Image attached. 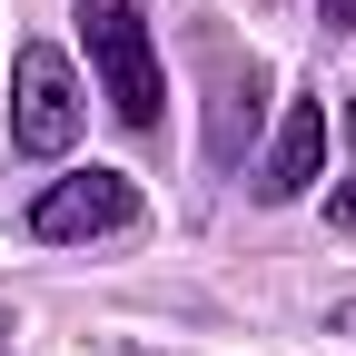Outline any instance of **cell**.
Listing matches in <instances>:
<instances>
[{"label": "cell", "instance_id": "9", "mask_svg": "<svg viewBox=\"0 0 356 356\" xmlns=\"http://www.w3.org/2000/svg\"><path fill=\"white\" fill-rule=\"evenodd\" d=\"M346 139H356V89H346Z\"/></svg>", "mask_w": 356, "mask_h": 356}, {"label": "cell", "instance_id": "7", "mask_svg": "<svg viewBox=\"0 0 356 356\" xmlns=\"http://www.w3.org/2000/svg\"><path fill=\"white\" fill-rule=\"evenodd\" d=\"M317 20L327 30H356V0H317Z\"/></svg>", "mask_w": 356, "mask_h": 356}, {"label": "cell", "instance_id": "8", "mask_svg": "<svg viewBox=\"0 0 356 356\" xmlns=\"http://www.w3.org/2000/svg\"><path fill=\"white\" fill-rule=\"evenodd\" d=\"M327 337H356V297H346V307H327Z\"/></svg>", "mask_w": 356, "mask_h": 356}, {"label": "cell", "instance_id": "5", "mask_svg": "<svg viewBox=\"0 0 356 356\" xmlns=\"http://www.w3.org/2000/svg\"><path fill=\"white\" fill-rule=\"evenodd\" d=\"M248 129H257V70H248V89H228V99H218V139H208V149H218V159H238V149H248Z\"/></svg>", "mask_w": 356, "mask_h": 356}, {"label": "cell", "instance_id": "1", "mask_svg": "<svg viewBox=\"0 0 356 356\" xmlns=\"http://www.w3.org/2000/svg\"><path fill=\"white\" fill-rule=\"evenodd\" d=\"M79 30H89V70H99L109 109H119L129 129H159L168 79H159V50H149V10H139V0H89Z\"/></svg>", "mask_w": 356, "mask_h": 356}, {"label": "cell", "instance_id": "6", "mask_svg": "<svg viewBox=\"0 0 356 356\" xmlns=\"http://www.w3.org/2000/svg\"><path fill=\"white\" fill-rule=\"evenodd\" d=\"M327 228H356V178H346L337 198H327Z\"/></svg>", "mask_w": 356, "mask_h": 356}, {"label": "cell", "instance_id": "2", "mask_svg": "<svg viewBox=\"0 0 356 356\" xmlns=\"http://www.w3.org/2000/svg\"><path fill=\"white\" fill-rule=\"evenodd\" d=\"M70 139H79V79H70V60L50 40H30L20 70H10V149L20 159H60Z\"/></svg>", "mask_w": 356, "mask_h": 356}, {"label": "cell", "instance_id": "4", "mask_svg": "<svg viewBox=\"0 0 356 356\" xmlns=\"http://www.w3.org/2000/svg\"><path fill=\"white\" fill-rule=\"evenodd\" d=\"M317 159H327V99H287V129H277V149H267L257 198H297L307 178H317Z\"/></svg>", "mask_w": 356, "mask_h": 356}, {"label": "cell", "instance_id": "3", "mask_svg": "<svg viewBox=\"0 0 356 356\" xmlns=\"http://www.w3.org/2000/svg\"><path fill=\"white\" fill-rule=\"evenodd\" d=\"M119 228H139V188H129L119 168H79V178H50V188L30 198V238H119Z\"/></svg>", "mask_w": 356, "mask_h": 356}]
</instances>
